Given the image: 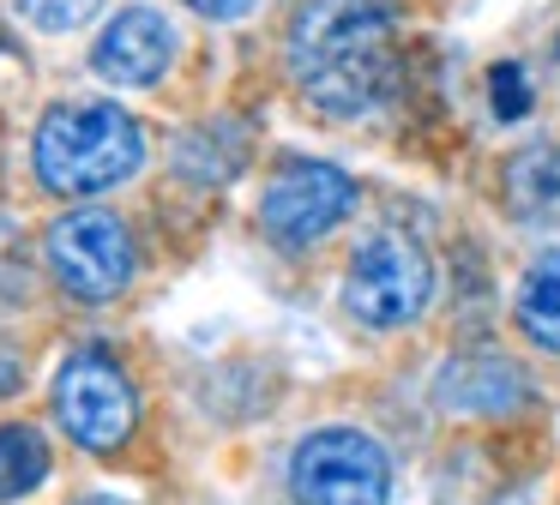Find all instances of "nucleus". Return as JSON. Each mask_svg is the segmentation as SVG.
<instances>
[{
	"mask_svg": "<svg viewBox=\"0 0 560 505\" xmlns=\"http://www.w3.org/2000/svg\"><path fill=\"white\" fill-rule=\"evenodd\" d=\"M290 72L319 115L380 108L398 84L392 0H307L290 24Z\"/></svg>",
	"mask_w": 560,
	"mask_h": 505,
	"instance_id": "obj_1",
	"label": "nucleus"
},
{
	"mask_svg": "<svg viewBox=\"0 0 560 505\" xmlns=\"http://www.w3.org/2000/svg\"><path fill=\"white\" fill-rule=\"evenodd\" d=\"M145 163V132L121 103H55L37 120V180L61 199H91V192L121 187Z\"/></svg>",
	"mask_w": 560,
	"mask_h": 505,
	"instance_id": "obj_2",
	"label": "nucleus"
},
{
	"mask_svg": "<svg viewBox=\"0 0 560 505\" xmlns=\"http://www.w3.org/2000/svg\"><path fill=\"white\" fill-rule=\"evenodd\" d=\"M434 295V259L398 228H374L355 240L350 271H343V307L374 331L410 325Z\"/></svg>",
	"mask_w": 560,
	"mask_h": 505,
	"instance_id": "obj_3",
	"label": "nucleus"
},
{
	"mask_svg": "<svg viewBox=\"0 0 560 505\" xmlns=\"http://www.w3.org/2000/svg\"><path fill=\"white\" fill-rule=\"evenodd\" d=\"M55 421L79 451H121L139 427V391L109 349H79L55 373Z\"/></svg>",
	"mask_w": 560,
	"mask_h": 505,
	"instance_id": "obj_4",
	"label": "nucleus"
},
{
	"mask_svg": "<svg viewBox=\"0 0 560 505\" xmlns=\"http://www.w3.org/2000/svg\"><path fill=\"white\" fill-rule=\"evenodd\" d=\"M290 488L302 505H386L392 500V457L362 427H319L295 445Z\"/></svg>",
	"mask_w": 560,
	"mask_h": 505,
	"instance_id": "obj_5",
	"label": "nucleus"
},
{
	"mask_svg": "<svg viewBox=\"0 0 560 505\" xmlns=\"http://www.w3.org/2000/svg\"><path fill=\"white\" fill-rule=\"evenodd\" d=\"M43 252H49L55 283L73 301H91V307L115 301L133 283V235H127L121 216L97 211V204L55 216L49 235H43Z\"/></svg>",
	"mask_w": 560,
	"mask_h": 505,
	"instance_id": "obj_6",
	"label": "nucleus"
},
{
	"mask_svg": "<svg viewBox=\"0 0 560 505\" xmlns=\"http://www.w3.org/2000/svg\"><path fill=\"white\" fill-rule=\"evenodd\" d=\"M355 180L338 163H319V156H290L278 175L266 180V199H259V228H266L278 247H314L326 240L343 216L355 211Z\"/></svg>",
	"mask_w": 560,
	"mask_h": 505,
	"instance_id": "obj_7",
	"label": "nucleus"
},
{
	"mask_svg": "<svg viewBox=\"0 0 560 505\" xmlns=\"http://www.w3.org/2000/svg\"><path fill=\"white\" fill-rule=\"evenodd\" d=\"M175 48H182V36H175V24L158 7H127L103 24L91 67H97V79L139 91V84H158L175 67Z\"/></svg>",
	"mask_w": 560,
	"mask_h": 505,
	"instance_id": "obj_8",
	"label": "nucleus"
},
{
	"mask_svg": "<svg viewBox=\"0 0 560 505\" xmlns=\"http://www.w3.org/2000/svg\"><path fill=\"white\" fill-rule=\"evenodd\" d=\"M524 397V373L500 355H464L440 373V403L452 415H500Z\"/></svg>",
	"mask_w": 560,
	"mask_h": 505,
	"instance_id": "obj_9",
	"label": "nucleus"
},
{
	"mask_svg": "<svg viewBox=\"0 0 560 505\" xmlns=\"http://www.w3.org/2000/svg\"><path fill=\"white\" fill-rule=\"evenodd\" d=\"M506 204L512 216H530V223H548V216H560V144H524V151H512L506 163Z\"/></svg>",
	"mask_w": 560,
	"mask_h": 505,
	"instance_id": "obj_10",
	"label": "nucleus"
},
{
	"mask_svg": "<svg viewBox=\"0 0 560 505\" xmlns=\"http://www.w3.org/2000/svg\"><path fill=\"white\" fill-rule=\"evenodd\" d=\"M49 439L31 421H0V505H19L49 481Z\"/></svg>",
	"mask_w": 560,
	"mask_h": 505,
	"instance_id": "obj_11",
	"label": "nucleus"
},
{
	"mask_svg": "<svg viewBox=\"0 0 560 505\" xmlns=\"http://www.w3.org/2000/svg\"><path fill=\"white\" fill-rule=\"evenodd\" d=\"M518 325L536 349L560 355V247L542 252V259L524 271L518 283Z\"/></svg>",
	"mask_w": 560,
	"mask_h": 505,
	"instance_id": "obj_12",
	"label": "nucleus"
},
{
	"mask_svg": "<svg viewBox=\"0 0 560 505\" xmlns=\"http://www.w3.org/2000/svg\"><path fill=\"white\" fill-rule=\"evenodd\" d=\"M13 7L25 24H37V31H49V36H67V31L97 19L103 0H13Z\"/></svg>",
	"mask_w": 560,
	"mask_h": 505,
	"instance_id": "obj_13",
	"label": "nucleus"
},
{
	"mask_svg": "<svg viewBox=\"0 0 560 505\" xmlns=\"http://www.w3.org/2000/svg\"><path fill=\"white\" fill-rule=\"evenodd\" d=\"M488 91H494V115L500 120H518L524 108H530V72L512 67V60H500V67L488 72Z\"/></svg>",
	"mask_w": 560,
	"mask_h": 505,
	"instance_id": "obj_14",
	"label": "nucleus"
},
{
	"mask_svg": "<svg viewBox=\"0 0 560 505\" xmlns=\"http://www.w3.org/2000/svg\"><path fill=\"white\" fill-rule=\"evenodd\" d=\"M187 7L206 12V19H223V24H230V19H242V12L254 7V0H187Z\"/></svg>",
	"mask_w": 560,
	"mask_h": 505,
	"instance_id": "obj_15",
	"label": "nucleus"
},
{
	"mask_svg": "<svg viewBox=\"0 0 560 505\" xmlns=\"http://www.w3.org/2000/svg\"><path fill=\"white\" fill-rule=\"evenodd\" d=\"M19 385H25V367H19V355H7V349H0V397H13Z\"/></svg>",
	"mask_w": 560,
	"mask_h": 505,
	"instance_id": "obj_16",
	"label": "nucleus"
},
{
	"mask_svg": "<svg viewBox=\"0 0 560 505\" xmlns=\"http://www.w3.org/2000/svg\"><path fill=\"white\" fill-rule=\"evenodd\" d=\"M79 505H127V500H109V493H91V500H79Z\"/></svg>",
	"mask_w": 560,
	"mask_h": 505,
	"instance_id": "obj_17",
	"label": "nucleus"
}]
</instances>
